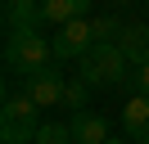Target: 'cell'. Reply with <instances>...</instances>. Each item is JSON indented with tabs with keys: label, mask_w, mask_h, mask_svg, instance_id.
Instances as JSON below:
<instances>
[{
	"label": "cell",
	"mask_w": 149,
	"mask_h": 144,
	"mask_svg": "<svg viewBox=\"0 0 149 144\" xmlns=\"http://www.w3.org/2000/svg\"><path fill=\"white\" fill-rule=\"evenodd\" d=\"M54 63V45L36 32V27H14L9 41H5V68L14 77H32V72L50 68Z\"/></svg>",
	"instance_id": "cell-1"
},
{
	"label": "cell",
	"mask_w": 149,
	"mask_h": 144,
	"mask_svg": "<svg viewBox=\"0 0 149 144\" xmlns=\"http://www.w3.org/2000/svg\"><path fill=\"white\" fill-rule=\"evenodd\" d=\"M77 77L86 86H95V90H113V86H122L131 77V63L118 50V41H100L86 59H77Z\"/></svg>",
	"instance_id": "cell-2"
},
{
	"label": "cell",
	"mask_w": 149,
	"mask_h": 144,
	"mask_svg": "<svg viewBox=\"0 0 149 144\" xmlns=\"http://www.w3.org/2000/svg\"><path fill=\"white\" fill-rule=\"evenodd\" d=\"M0 131H5V144H32V140H36V131H41V104L27 95V90L5 99Z\"/></svg>",
	"instance_id": "cell-3"
},
{
	"label": "cell",
	"mask_w": 149,
	"mask_h": 144,
	"mask_svg": "<svg viewBox=\"0 0 149 144\" xmlns=\"http://www.w3.org/2000/svg\"><path fill=\"white\" fill-rule=\"evenodd\" d=\"M50 45H54V59H59V63L86 59V54L95 50V18H72V23H63Z\"/></svg>",
	"instance_id": "cell-4"
},
{
	"label": "cell",
	"mask_w": 149,
	"mask_h": 144,
	"mask_svg": "<svg viewBox=\"0 0 149 144\" xmlns=\"http://www.w3.org/2000/svg\"><path fill=\"white\" fill-rule=\"evenodd\" d=\"M63 86L68 81H63L59 68H41V72H32V77H23V90H27L41 108H59L63 104Z\"/></svg>",
	"instance_id": "cell-5"
},
{
	"label": "cell",
	"mask_w": 149,
	"mask_h": 144,
	"mask_svg": "<svg viewBox=\"0 0 149 144\" xmlns=\"http://www.w3.org/2000/svg\"><path fill=\"white\" fill-rule=\"evenodd\" d=\"M122 131H127V140L149 144V95H136L131 90L127 108H122Z\"/></svg>",
	"instance_id": "cell-6"
},
{
	"label": "cell",
	"mask_w": 149,
	"mask_h": 144,
	"mask_svg": "<svg viewBox=\"0 0 149 144\" xmlns=\"http://www.w3.org/2000/svg\"><path fill=\"white\" fill-rule=\"evenodd\" d=\"M118 50L127 54L131 68H140V63H149V23H127L118 36Z\"/></svg>",
	"instance_id": "cell-7"
},
{
	"label": "cell",
	"mask_w": 149,
	"mask_h": 144,
	"mask_svg": "<svg viewBox=\"0 0 149 144\" xmlns=\"http://www.w3.org/2000/svg\"><path fill=\"white\" fill-rule=\"evenodd\" d=\"M72 135H77V144H104L109 140V122L100 113H91V108H81V113H72Z\"/></svg>",
	"instance_id": "cell-8"
},
{
	"label": "cell",
	"mask_w": 149,
	"mask_h": 144,
	"mask_svg": "<svg viewBox=\"0 0 149 144\" xmlns=\"http://www.w3.org/2000/svg\"><path fill=\"white\" fill-rule=\"evenodd\" d=\"M86 9H91V0H41V18L50 27H63L72 18H86Z\"/></svg>",
	"instance_id": "cell-9"
},
{
	"label": "cell",
	"mask_w": 149,
	"mask_h": 144,
	"mask_svg": "<svg viewBox=\"0 0 149 144\" xmlns=\"http://www.w3.org/2000/svg\"><path fill=\"white\" fill-rule=\"evenodd\" d=\"M32 144H77L72 122H41V131H36Z\"/></svg>",
	"instance_id": "cell-10"
},
{
	"label": "cell",
	"mask_w": 149,
	"mask_h": 144,
	"mask_svg": "<svg viewBox=\"0 0 149 144\" xmlns=\"http://www.w3.org/2000/svg\"><path fill=\"white\" fill-rule=\"evenodd\" d=\"M5 5H9V0H5ZM5 18H9V32H14V27H36V23H45V18H41V5H9Z\"/></svg>",
	"instance_id": "cell-11"
},
{
	"label": "cell",
	"mask_w": 149,
	"mask_h": 144,
	"mask_svg": "<svg viewBox=\"0 0 149 144\" xmlns=\"http://www.w3.org/2000/svg\"><path fill=\"white\" fill-rule=\"evenodd\" d=\"M91 90H95V86H86L81 77H72V81L63 86V108H68V113H81L86 99H91Z\"/></svg>",
	"instance_id": "cell-12"
},
{
	"label": "cell",
	"mask_w": 149,
	"mask_h": 144,
	"mask_svg": "<svg viewBox=\"0 0 149 144\" xmlns=\"http://www.w3.org/2000/svg\"><path fill=\"white\" fill-rule=\"evenodd\" d=\"M122 27H127V23H118V18H95V45H100V41H118Z\"/></svg>",
	"instance_id": "cell-13"
},
{
	"label": "cell",
	"mask_w": 149,
	"mask_h": 144,
	"mask_svg": "<svg viewBox=\"0 0 149 144\" xmlns=\"http://www.w3.org/2000/svg\"><path fill=\"white\" fill-rule=\"evenodd\" d=\"M131 81H136V95H149V63H140L131 72Z\"/></svg>",
	"instance_id": "cell-14"
},
{
	"label": "cell",
	"mask_w": 149,
	"mask_h": 144,
	"mask_svg": "<svg viewBox=\"0 0 149 144\" xmlns=\"http://www.w3.org/2000/svg\"><path fill=\"white\" fill-rule=\"evenodd\" d=\"M104 144H136V140H113V135H109V140H104Z\"/></svg>",
	"instance_id": "cell-15"
},
{
	"label": "cell",
	"mask_w": 149,
	"mask_h": 144,
	"mask_svg": "<svg viewBox=\"0 0 149 144\" xmlns=\"http://www.w3.org/2000/svg\"><path fill=\"white\" fill-rule=\"evenodd\" d=\"M9 5H41V0H9Z\"/></svg>",
	"instance_id": "cell-16"
}]
</instances>
